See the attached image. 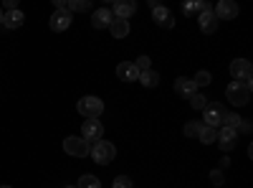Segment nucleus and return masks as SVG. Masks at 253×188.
Wrapping results in <instances>:
<instances>
[{
	"mask_svg": "<svg viewBox=\"0 0 253 188\" xmlns=\"http://www.w3.org/2000/svg\"><path fill=\"white\" fill-rule=\"evenodd\" d=\"M89 155L99 165H109L117 158V148H114V142H109V140H96L91 148H89Z\"/></svg>",
	"mask_w": 253,
	"mask_h": 188,
	"instance_id": "1",
	"label": "nucleus"
},
{
	"mask_svg": "<svg viewBox=\"0 0 253 188\" xmlns=\"http://www.w3.org/2000/svg\"><path fill=\"white\" fill-rule=\"evenodd\" d=\"M225 94H228V102H230V104L243 107V104L251 102V84H248V81H230L228 89H225Z\"/></svg>",
	"mask_w": 253,
	"mask_h": 188,
	"instance_id": "2",
	"label": "nucleus"
},
{
	"mask_svg": "<svg viewBox=\"0 0 253 188\" xmlns=\"http://www.w3.org/2000/svg\"><path fill=\"white\" fill-rule=\"evenodd\" d=\"M76 110L86 120H99V115L104 112V102L99 97H81L79 104H76Z\"/></svg>",
	"mask_w": 253,
	"mask_h": 188,
	"instance_id": "3",
	"label": "nucleus"
},
{
	"mask_svg": "<svg viewBox=\"0 0 253 188\" xmlns=\"http://www.w3.org/2000/svg\"><path fill=\"white\" fill-rule=\"evenodd\" d=\"M205 117H203V125H208V127H220V125H223V117H225V107H223V104H205Z\"/></svg>",
	"mask_w": 253,
	"mask_h": 188,
	"instance_id": "4",
	"label": "nucleus"
},
{
	"mask_svg": "<svg viewBox=\"0 0 253 188\" xmlns=\"http://www.w3.org/2000/svg\"><path fill=\"white\" fill-rule=\"evenodd\" d=\"M63 150H66V155H74V158H86L89 155V142L84 140V137H66L63 140Z\"/></svg>",
	"mask_w": 253,
	"mask_h": 188,
	"instance_id": "5",
	"label": "nucleus"
},
{
	"mask_svg": "<svg viewBox=\"0 0 253 188\" xmlns=\"http://www.w3.org/2000/svg\"><path fill=\"white\" fill-rule=\"evenodd\" d=\"M213 13H215L218 20H233V18H238L241 8H238L236 0H218V5L213 8Z\"/></svg>",
	"mask_w": 253,
	"mask_h": 188,
	"instance_id": "6",
	"label": "nucleus"
},
{
	"mask_svg": "<svg viewBox=\"0 0 253 188\" xmlns=\"http://www.w3.org/2000/svg\"><path fill=\"white\" fill-rule=\"evenodd\" d=\"M71 20H74V13H71L69 8H61V10H56V13L51 15L48 26H51V31L61 33V31H66V28L71 26Z\"/></svg>",
	"mask_w": 253,
	"mask_h": 188,
	"instance_id": "7",
	"label": "nucleus"
},
{
	"mask_svg": "<svg viewBox=\"0 0 253 188\" xmlns=\"http://www.w3.org/2000/svg\"><path fill=\"white\" fill-rule=\"evenodd\" d=\"M251 74H253V66L246 59H236L233 64H230V76H233V81H248L251 84Z\"/></svg>",
	"mask_w": 253,
	"mask_h": 188,
	"instance_id": "8",
	"label": "nucleus"
},
{
	"mask_svg": "<svg viewBox=\"0 0 253 188\" xmlns=\"http://www.w3.org/2000/svg\"><path fill=\"white\" fill-rule=\"evenodd\" d=\"M101 135H104V127L99 120H86L81 125V137L86 142H96V140H101Z\"/></svg>",
	"mask_w": 253,
	"mask_h": 188,
	"instance_id": "9",
	"label": "nucleus"
},
{
	"mask_svg": "<svg viewBox=\"0 0 253 188\" xmlns=\"http://www.w3.org/2000/svg\"><path fill=\"white\" fill-rule=\"evenodd\" d=\"M236 140H238V130H233V127H223L218 130V135H215V142L220 145V150H233V145H236Z\"/></svg>",
	"mask_w": 253,
	"mask_h": 188,
	"instance_id": "10",
	"label": "nucleus"
},
{
	"mask_svg": "<svg viewBox=\"0 0 253 188\" xmlns=\"http://www.w3.org/2000/svg\"><path fill=\"white\" fill-rule=\"evenodd\" d=\"M198 23H200V31L203 33H215L218 31V18H215L213 8H210L208 3H205V10L198 15Z\"/></svg>",
	"mask_w": 253,
	"mask_h": 188,
	"instance_id": "11",
	"label": "nucleus"
},
{
	"mask_svg": "<svg viewBox=\"0 0 253 188\" xmlns=\"http://www.w3.org/2000/svg\"><path fill=\"white\" fill-rule=\"evenodd\" d=\"M152 20L160 26V28H172L175 26V15L170 8H165V5H155L152 8Z\"/></svg>",
	"mask_w": 253,
	"mask_h": 188,
	"instance_id": "12",
	"label": "nucleus"
},
{
	"mask_svg": "<svg viewBox=\"0 0 253 188\" xmlns=\"http://www.w3.org/2000/svg\"><path fill=\"white\" fill-rule=\"evenodd\" d=\"M114 18H124L129 20L137 13V0H114Z\"/></svg>",
	"mask_w": 253,
	"mask_h": 188,
	"instance_id": "13",
	"label": "nucleus"
},
{
	"mask_svg": "<svg viewBox=\"0 0 253 188\" xmlns=\"http://www.w3.org/2000/svg\"><path fill=\"white\" fill-rule=\"evenodd\" d=\"M117 79H122V81H137L139 71L134 66V61H122V64H117Z\"/></svg>",
	"mask_w": 253,
	"mask_h": 188,
	"instance_id": "14",
	"label": "nucleus"
},
{
	"mask_svg": "<svg viewBox=\"0 0 253 188\" xmlns=\"http://www.w3.org/2000/svg\"><path fill=\"white\" fill-rule=\"evenodd\" d=\"M112 18H114V13H112L109 8H96V10L91 13V26H94L96 31H99V28H109Z\"/></svg>",
	"mask_w": 253,
	"mask_h": 188,
	"instance_id": "15",
	"label": "nucleus"
},
{
	"mask_svg": "<svg viewBox=\"0 0 253 188\" xmlns=\"http://www.w3.org/2000/svg\"><path fill=\"white\" fill-rule=\"evenodd\" d=\"M23 23H26V15H23V10H20V8H15V10H5L3 26H5L8 31H15V28H20Z\"/></svg>",
	"mask_w": 253,
	"mask_h": 188,
	"instance_id": "16",
	"label": "nucleus"
},
{
	"mask_svg": "<svg viewBox=\"0 0 253 188\" xmlns=\"http://www.w3.org/2000/svg\"><path fill=\"white\" fill-rule=\"evenodd\" d=\"M175 92H177V97H190V94H195L198 92V87H195V81L193 79H187V76H180V79H175Z\"/></svg>",
	"mask_w": 253,
	"mask_h": 188,
	"instance_id": "17",
	"label": "nucleus"
},
{
	"mask_svg": "<svg viewBox=\"0 0 253 188\" xmlns=\"http://www.w3.org/2000/svg\"><path fill=\"white\" fill-rule=\"evenodd\" d=\"M205 10V0H182V15L193 18Z\"/></svg>",
	"mask_w": 253,
	"mask_h": 188,
	"instance_id": "18",
	"label": "nucleus"
},
{
	"mask_svg": "<svg viewBox=\"0 0 253 188\" xmlns=\"http://www.w3.org/2000/svg\"><path fill=\"white\" fill-rule=\"evenodd\" d=\"M109 31H112L114 38H126V36H129V23H126L124 18H112Z\"/></svg>",
	"mask_w": 253,
	"mask_h": 188,
	"instance_id": "19",
	"label": "nucleus"
},
{
	"mask_svg": "<svg viewBox=\"0 0 253 188\" xmlns=\"http://www.w3.org/2000/svg\"><path fill=\"white\" fill-rule=\"evenodd\" d=\"M139 81L147 87V89H152V87H157L160 84V74L155 71V69H147V71H142L139 74Z\"/></svg>",
	"mask_w": 253,
	"mask_h": 188,
	"instance_id": "20",
	"label": "nucleus"
},
{
	"mask_svg": "<svg viewBox=\"0 0 253 188\" xmlns=\"http://www.w3.org/2000/svg\"><path fill=\"white\" fill-rule=\"evenodd\" d=\"M215 135H218L215 127H208V125H203V130L198 132V140H200L203 145H213V142H215Z\"/></svg>",
	"mask_w": 253,
	"mask_h": 188,
	"instance_id": "21",
	"label": "nucleus"
},
{
	"mask_svg": "<svg viewBox=\"0 0 253 188\" xmlns=\"http://www.w3.org/2000/svg\"><path fill=\"white\" fill-rule=\"evenodd\" d=\"M66 8L71 13H86V10H91V0H69Z\"/></svg>",
	"mask_w": 253,
	"mask_h": 188,
	"instance_id": "22",
	"label": "nucleus"
},
{
	"mask_svg": "<svg viewBox=\"0 0 253 188\" xmlns=\"http://www.w3.org/2000/svg\"><path fill=\"white\" fill-rule=\"evenodd\" d=\"M76 188H101V181L96 178V176H81L79 178V183H76Z\"/></svg>",
	"mask_w": 253,
	"mask_h": 188,
	"instance_id": "23",
	"label": "nucleus"
},
{
	"mask_svg": "<svg viewBox=\"0 0 253 188\" xmlns=\"http://www.w3.org/2000/svg\"><path fill=\"white\" fill-rule=\"evenodd\" d=\"M195 87H208L210 84V81H213V76H210V71H205V69H200L198 74H195Z\"/></svg>",
	"mask_w": 253,
	"mask_h": 188,
	"instance_id": "24",
	"label": "nucleus"
},
{
	"mask_svg": "<svg viewBox=\"0 0 253 188\" xmlns=\"http://www.w3.org/2000/svg\"><path fill=\"white\" fill-rule=\"evenodd\" d=\"M223 125H225V127H233V130H238V125H241V115H236V112H225Z\"/></svg>",
	"mask_w": 253,
	"mask_h": 188,
	"instance_id": "25",
	"label": "nucleus"
},
{
	"mask_svg": "<svg viewBox=\"0 0 253 188\" xmlns=\"http://www.w3.org/2000/svg\"><path fill=\"white\" fill-rule=\"evenodd\" d=\"M200 130H203V122H198V120H193V122L185 125V135H187V137H198Z\"/></svg>",
	"mask_w": 253,
	"mask_h": 188,
	"instance_id": "26",
	"label": "nucleus"
},
{
	"mask_svg": "<svg viewBox=\"0 0 253 188\" xmlns=\"http://www.w3.org/2000/svg\"><path fill=\"white\" fill-rule=\"evenodd\" d=\"M187 99H190V104H193L195 110H205V104H208V102H205V97H203V94H198V92H195V94H190Z\"/></svg>",
	"mask_w": 253,
	"mask_h": 188,
	"instance_id": "27",
	"label": "nucleus"
},
{
	"mask_svg": "<svg viewBox=\"0 0 253 188\" xmlns=\"http://www.w3.org/2000/svg\"><path fill=\"white\" fill-rule=\"evenodd\" d=\"M134 66H137V71L142 74V71H147V69H152V61H150V56H139V59L134 61Z\"/></svg>",
	"mask_w": 253,
	"mask_h": 188,
	"instance_id": "28",
	"label": "nucleus"
},
{
	"mask_svg": "<svg viewBox=\"0 0 253 188\" xmlns=\"http://www.w3.org/2000/svg\"><path fill=\"white\" fill-rule=\"evenodd\" d=\"M112 188H134V183L126 178V176H117L114 183H112Z\"/></svg>",
	"mask_w": 253,
	"mask_h": 188,
	"instance_id": "29",
	"label": "nucleus"
},
{
	"mask_svg": "<svg viewBox=\"0 0 253 188\" xmlns=\"http://www.w3.org/2000/svg\"><path fill=\"white\" fill-rule=\"evenodd\" d=\"M210 181H213V186H223V173L220 171H210Z\"/></svg>",
	"mask_w": 253,
	"mask_h": 188,
	"instance_id": "30",
	"label": "nucleus"
},
{
	"mask_svg": "<svg viewBox=\"0 0 253 188\" xmlns=\"http://www.w3.org/2000/svg\"><path fill=\"white\" fill-rule=\"evenodd\" d=\"M18 5H20V0H3V8L5 10H15Z\"/></svg>",
	"mask_w": 253,
	"mask_h": 188,
	"instance_id": "31",
	"label": "nucleus"
},
{
	"mask_svg": "<svg viewBox=\"0 0 253 188\" xmlns=\"http://www.w3.org/2000/svg\"><path fill=\"white\" fill-rule=\"evenodd\" d=\"M51 3H53V8H56V10H61V8H66L69 0H51Z\"/></svg>",
	"mask_w": 253,
	"mask_h": 188,
	"instance_id": "32",
	"label": "nucleus"
},
{
	"mask_svg": "<svg viewBox=\"0 0 253 188\" xmlns=\"http://www.w3.org/2000/svg\"><path fill=\"white\" fill-rule=\"evenodd\" d=\"M3 18H5V13H3V8H0V26H3Z\"/></svg>",
	"mask_w": 253,
	"mask_h": 188,
	"instance_id": "33",
	"label": "nucleus"
},
{
	"mask_svg": "<svg viewBox=\"0 0 253 188\" xmlns=\"http://www.w3.org/2000/svg\"><path fill=\"white\" fill-rule=\"evenodd\" d=\"M104 3H114V0H104Z\"/></svg>",
	"mask_w": 253,
	"mask_h": 188,
	"instance_id": "34",
	"label": "nucleus"
},
{
	"mask_svg": "<svg viewBox=\"0 0 253 188\" xmlns=\"http://www.w3.org/2000/svg\"><path fill=\"white\" fill-rule=\"evenodd\" d=\"M0 188H10V186H0Z\"/></svg>",
	"mask_w": 253,
	"mask_h": 188,
	"instance_id": "35",
	"label": "nucleus"
},
{
	"mask_svg": "<svg viewBox=\"0 0 253 188\" xmlns=\"http://www.w3.org/2000/svg\"><path fill=\"white\" fill-rule=\"evenodd\" d=\"M66 188H76V186H66Z\"/></svg>",
	"mask_w": 253,
	"mask_h": 188,
	"instance_id": "36",
	"label": "nucleus"
}]
</instances>
